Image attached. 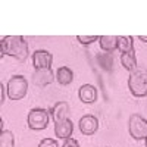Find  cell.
I'll use <instances>...</instances> for the list:
<instances>
[{
	"mask_svg": "<svg viewBox=\"0 0 147 147\" xmlns=\"http://www.w3.org/2000/svg\"><path fill=\"white\" fill-rule=\"evenodd\" d=\"M128 131H129V136L134 140H146L147 137V119H144L141 115L138 113H134L129 116L128 121Z\"/></svg>",
	"mask_w": 147,
	"mask_h": 147,
	"instance_id": "3",
	"label": "cell"
},
{
	"mask_svg": "<svg viewBox=\"0 0 147 147\" xmlns=\"http://www.w3.org/2000/svg\"><path fill=\"white\" fill-rule=\"evenodd\" d=\"M28 91V81L22 75H13L7 81V97L10 100H21Z\"/></svg>",
	"mask_w": 147,
	"mask_h": 147,
	"instance_id": "2",
	"label": "cell"
},
{
	"mask_svg": "<svg viewBox=\"0 0 147 147\" xmlns=\"http://www.w3.org/2000/svg\"><path fill=\"white\" fill-rule=\"evenodd\" d=\"M72 131H74V122L71 119H65L55 124V134L57 138H63V140L71 138Z\"/></svg>",
	"mask_w": 147,
	"mask_h": 147,
	"instance_id": "11",
	"label": "cell"
},
{
	"mask_svg": "<svg viewBox=\"0 0 147 147\" xmlns=\"http://www.w3.org/2000/svg\"><path fill=\"white\" fill-rule=\"evenodd\" d=\"M144 77H146V82H147V71H144Z\"/></svg>",
	"mask_w": 147,
	"mask_h": 147,
	"instance_id": "22",
	"label": "cell"
},
{
	"mask_svg": "<svg viewBox=\"0 0 147 147\" xmlns=\"http://www.w3.org/2000/svg\"><path fill=\"white\" fill-rule=\"evenodd\" d=\"M144 141H146V147H147V137H146V140H144Z\"/></svg>",
	"mask_w": 147,
	"mask_h": 147,
	"instance_id": "23",
	"label": "cell"
},
{
	"mask_svg": "<svg viewBox=\"0 0 147 147\" xmlns=\"http://www.w3.org/2000/svg\"><path fill=\"white\" fill-rule=\"evenodd\" d=\"M28 127L34 131H41L49 125V110L43 107H34L28 113Z\"/></svg>",
	"mask_w": 147,
	"mask_h": 147,
	"instance_id": "5",
	"label": "cell"
},
{
	"mask_svg": "<svg viewBox=\"0 0 147 147\" xmlns=\"http://www.w3.org/2000/svg\"><path fill=\"white\" fill-rule=\"evenodd\" d=\"M50 115L53 118V122L57 124L60 121H65V119H69V113H71V109H69V105L66 102H57L50 110Z\"/></svg>",
	"mask_w": 147,
	"mask_h": 147,
	"instance_id": "9",
	"label": "cell"
},
{
	"mask_svg": "<svg viewBox=\"0 0 147 147\" xmlns=\"http://www.w3.org/2000/svg\"><path fill=\"white\" fill-rule=\"evenodd\" d=\"M38 147H57V143L53 138H44V140L40 141Z\"/></svg>",
	"mask_w": 147,
	"mask_h": 147,
	"instance_id": "18",
	"label": "cell"
},
{
	"mask_svg": "<svg viewBox=\"0 0 147 147\" xmlns=\"http://www.w3.org/2000/svg\"><path fill=\"white\" fill-rule=\"evenodd\" d=\"M56 80L60 85H69L74 81V72L68 66H62L56 71Z\"/></svg>",
	"mask_w": 147,
	"mask_h": 147,
	"instance_id": "14",
	"label": "cell"
},
{
	"mask_svg": "<svg viewBox=\"0 0 147 147\" xmlns=\"http://www.w3.org/2000/svg\"><path fill=\"white\" fill-rule=\"evenodd\" d=\"M15 146V137L12 131H2V136H0V147H13Z\"/></svg>",
	"mask_w": 147,
	"mask_h": 147,
	"instance_id": "16",
	"label": "cell"
},
{
	"mask_svg": "<svg viewBox=\"0 0 147 147\" xmlns=\"http://www.w3.org/2000/svg\"><path fill=\"white\" fill-rule=\"evenodd\" d=\"M138 38H140L141 41H146V43H147V37H146V35H140Z\"/></svg>",
	"mask_w": 147,
	"mask_h": 147,
	"instance_id": "21",
	"label": "cell"
},
{
	"mask_svg": "<svg viewBox=\"0 0 147 147\" xmlns=\"http://www.w3.org/2000/svg\"><path fill=\"white\" fill-rule=\"evenodd\" d=\"M80 131L84 136H93V134L99 129V119L93 115H85L78 122Z\"/></svg>",
	"mask_w": 147,
	"mask_h": 147,
	"instance_id": "7",
	"label": "cell"
},
{
	"mask_svg": "<svg viewBox=\"0 0 147 147\" xmlns=\"http://www.w3.org/2000/svg\"><path fill=\"white\" fill-rule=\"evenodd\" d=\"M99 43H100L102 50L112 53L118 49V37L116 35H102L99 37Z\"/></svg>",
	"mask_w": 147,
	"mask_h": 147,
	"instance_id": "12",
	"label": "cell"
},
{
	"mask_svg": "<svg viewBox=\"0 0 147 147\" xmlns=\"http://www.w3.org/2000/svg\"><path fill=\"white\" fill-rule=\"evenodd\" d=\"M55 75L53 71L49 69H35V72L32 74V82L37 85V87H46V85L52 84L55 81Z\"/></svg>",
	"mask_w": 147,
	"mask_h": 147,
	"instance_id": "8",
	"label": "cell"
},
{
	"mask_svg": "<svg viewBox=\"0 0 147 147\" xmlns=\"http://www.w3.org/2000/svg\"><path fill=\"white\" fill-rule=\"evenodd\" d=\"M62 147H80V143L74 138H66Z\"/></svg>",
	"mask_w": 147,
	"mask_h": 147,
	"instance_id": "19",
	"label": "cell"
},
{
	"mask_svg": "<svg viewBox=\"0 0 147 147\" xmlns=\"http://www.w3.org/2000/svg\"><path fill=\"white\" fill-rule=\"evenodd\" d=\"M77 38H78V41L81 44L87 46V44H91L93 41H97V40H99V37H97V35H78Z\"/></svg>",
	"mask_w": 147,
	"mask_h": 147,
	"instance_id": "17",
	"label": "cell"
},
{
	"mask_svg": "<svg viewBox=\"0 0 147 147\" xmlns=\"http://www.w3.org/2000/svg\"><path fill=\"white\" fill-rule=\"evenodd\" d=\"M0 94H2V97H0V105L5 103V85L0 84Z\"/></svg>",
	"mask_w": 147,
	"mask_h": 147,
	"instance_id": "20",
	"label": "cell"
},
{
	"mask_svg": "<svg viewBox=\"0 0 147 147\" xmlns=\"http://www.w3.org/2000/svg\"><path fill=\"white\" fill-rule=\"evenodd\" d=\"M118 50L121 53L134 52V38L131 35H119L118 37Z\"/></svg>",
	"mask_w": 147,
	"mask_h": 147,
	"instance_id": "15",
	"label": "cell"
},
{
	"mask_svg": "<svg viewBox=\"0 0 147 147\" xmlns=\"http://www.w3.org/2000/svg\"><path fill=\"white\" fill-rule=\"evenodd\" d=\"M53 63V56L47 50H35L32 53V65L35 69H49Z\"/></svg>",
	"mask_w": 147,
	"mask_h": 147,
	"instance_id": "6",
	"label": "cell"
},
{
	"mask_svg": "<svg viewBox=\"0 0 147 147\" xmlns=\"http://www.w3.org/2000/svg\"><path fill=\"white\" fill-rule=\"evenodd\" d=\"M78 96H80V100L85 105H91L97 100V88L91 84H84L80 87V91H78Z\"/></svg>",
	"mask_w": 147,
	"mask_h": 147,
	"instance_id": "10",
	"label": "cell"
},
{
	"mask_svg": "<svg viewBox=\"0 0 147 147\" xmlns=\"http://www.w3.org/2000/svg\"><path fill=\"white\" fill-rule=\"evenodd\" d=\"M121 63L127 71L134 72L137 71V57H136V50L128 52V53H122L121 55Z\"/></svg>",
	"mask_w": 147,
	"mask_h": 147,
	"instance_id": "13",
	"label": "cell"
},
{
	"mask_svg": "<svg viewBox=\"0 0 147 147\" xmlns=\"http://www.w3.org/2000/svg\"><path fill=\"white\" fill-rule=\"evenodd\" d=\"M2 53L0 56H10L15 57L18 62H25L30 52H28V43L25 41L22 35H6L2 38Z\"/></svg>",
	"mask_w": 147,
	"mask_h": 147,
	"instance_id": "1",
	"label": "cell"
},
{
	"mask_svg": "<svg viewBox=\"0 0 147 147\" xmlns=\"http://www.w3.org/2000/svg\"><path fill=\"white\" fill-rule=\"evenodd\" d=\"M128 88L134 97L147 96V82L144 77V71H134L128 78Z\"/></svg>",
	"mask_w": 147,
	"mask_h": 147,
	"instance_id": "4",
	"label": "cell"
}]
</instances>
